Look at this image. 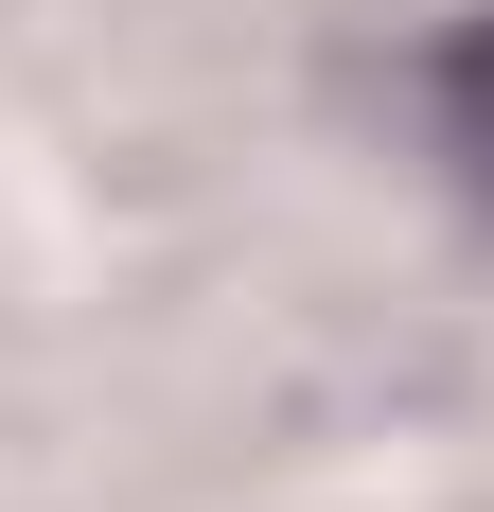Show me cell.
I'll return each mask as SVG.
<instances>
[{
    "mask_svg": "<svg viewBox=\"0 0 494 512\" xmlns=\"http://www.w3.org/2000/svg\"><path fill=\"white\" fill-rule=\"evenodd\" d=\"M424 106H442V159H477V195H494V18H459L424 53Z\"/></svg>",
    "mask_w": 494,
    "mask_h": 512,
    "instance_id": "1",
    "label": "cell"
}]
</instances>
